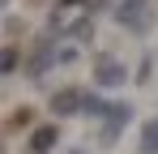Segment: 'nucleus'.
<instances>
[{"label": "nucleus", "instance_id": "nucleus-3", "mask_svg": "<svg viewBox=\"0 0 158 154\" xmlns=\"http://www.w3.org/2000/svg\"><path fill=\"white\" fill-rule=\"evenodd\" d=\"M94 73H98L103 86H120V81H124V69H120V64H111V60H103V69H94Z\"/></svg>", "mask_w": 158, "mask_h": 154}, {"label": "nucleus", "instance_id": "nucleus-6", "mask_svg": "<svg viewBox=\"0 0 158 154\" xmlns=\"http://www.w3.org/2000/svg\"><path fill=\"white\" fill-rule=\"evenodd\" d=\"M30 120H34V111H17V116H13V120H9V124L17 128V124H30Z\"/></svg>", "mask_w": 158, "mask_h": 154}, {"label": "nucleus", "instance_id": "nucleus-8", "mask_svg": "<svg viewBox=\"0 0 158 154\" xmlns=\"http://www.w3.org/2000/svg\"><path fill=\"white\" fill-rule=\"evenodd\" d=\"M69 154H85V150H69Z\"/></svg>", "mask_w": 158, "mask_h": 154}, {"label": "nucleus", "instance_id": "nucleus-7", "mask_svg": "<svg viewBox=\"0 0 158 154\" xmlns=\"http://www.w3.org/2000/svg\"><path fill=\"white\" fill-rule=\"evenodd\" d=\"M60 4H77V0H60Z\"/></svg>", "mask_w": 158, "mask_h": 154}, {"label": "nucleus", "instance_id": "nucleus-4", "mask_svg": "<svg viewBox=\"0 0 158 154\" xmlns=\"http://www.w3.org/2000/svg\"><path fill=\"white\" fill-rule=\"evenodd\" d=\"M141 150H145V154H158V120H150V124H145V137H141Z\"/></svg>", "mask_w": 158, "mask_h": 154}, {"label": "nucleus", "instance_id": "nucleus-5", "mask_svg": "<svg viewBox=\"0 0 158 154\" xmlns=\"http://www.w3.org/2000/svg\"><path fill=\"white\" fill-rule=\"evenodd\" d=\"M13 69H17V47L9 43V47H4V73H13Z\"/></svg>", "mask_w": 158, "mask_h": 154}, {"label": "nucleus", "instance_id": "nucleus-2", "mask_svg": "<svg viewBox=\"0 0 158 154\" xmlns=\"http://www.w3.org/2000/svg\"><path fill=\"white\" fill-rule=\"evenodd\" d=\"M52 111H56V116L81 111V94H77V90H56V94H52Z\"/></svg>", "mask_w": 158, "mask_h": 154}, {"label": "nucleus", "instance_id": "nucleus-1", "mask_svg": "<svg viewBox=\"0 0 158 154\" xmlns=\"http://www.w3.org/2000/svg\"><path fill=\"white\" fill-rule=\"evenodd\" d=\"M56 137H60V133H56V124H39L34 133H30L26 150H30V154H47V150L56 146Z\"/></svg>", "mask_w": 158, "mask_h": 154}]
</instances>
